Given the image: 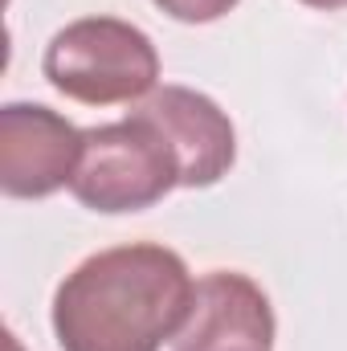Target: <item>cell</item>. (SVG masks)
I'll return each mask as SVG.
<instances>
[{"mask_svg":"<svg viewBox=\"0 0 347 351\" xmlns=\"http://www.w3.org/2000/svg\"><path fill=\"white\" fill-rule=\"evenodd\" d=\"M307 8H323V12H335V8H347V0H302Z\"/></svg>","mask_w":347,"mask_h":351,"instance_id":"cell-8","label":"cell"},{"mask_svg":"<svg viewBox=\"0 0 347 351\" xmlns=\"http://www.w3.org/2000/svg\"><path fill=\"white\" fill-rule=\"evenodd\" d=\"M274 306L258 282L237 269L196 278L188 323L172 339L176 351H274Z\"/></svg>","mask_w":347,"mask_h":351,"instance_id":"cell-5","label":"cell"},{"mask_svg":"<svg viewBox=\"0 0 347 351\" xmlns=\"http://www.w3.org/2000/svg\"><path fill=\"white\" fill-rule=\"evenodd\" d=\"M8 351H25V348H21V339H16V335H8Z\"/></svg>","mask_w":347,"mask_h":351,"instance_id":"cell-9","label":"cell"},{"mask_svg":"<svg viewBox=\"0 0 347 351\" xmlns=\"http://www.w3.org/2000/svg\"><path fill=\"white\" fill-rule=\"evenodd\" d=\"M82 160V131L41 106V102H4L0 106V188L12 200L53 196L74 180Z\"/></svg>","mask_w":347,"mask_h":351,"instance_id":"cell-4","label":"cell"},{"mask_svg":"<svg viewBox=\"0 0 347 351\" xmlns=\"http://www.w3.org/2000/svg\"><path fill=\"white\" fill-rule=\"evenodd\" d=\"M139 114H147L168 135L180 160V188H208L229 176L237 160V131L208 94L188 86H156L139 102Z\"/></svg>","mask_w":347,"mask_h":351,"instance_id":"cell-6","label":"cell"},{"mask_svg":"<svg viewBox=\"0 0 347 351\" xmlns=\"http://www.w3.org/2000/svg\"><path fill=\"white\" fill-rule=\"evenodd\" d=\"M192 294V269L176 250L115 245L66 274L53 294V335L62 351H160L188 323Z\"/></svg>","mask_w":347,"mask_h":351,"instance_id":"cell-1","label":"cell"},{"mask_svg":"<svg viewBox=\"0 0 347 351\" xmlns=\"http://www.w3.org/2000/svg\"><path fill=\"white\" fill-rule=\"evenodd\" d=\"M180 188V160L168 135L139 110L82 131V160L70 192L94 213H143Z\"/></svg>","mask_w":347,"mask_h":351,"instance_id":"cell-3","label":"cell"},{"mask_svg":"<svg viewBox=\"0 0 347 351\" xmlns=\"http://www.w3.org/2000/svg\"><path fill=\"white\" fill-rule=\"evenodd\" d=\"M156 8H164L172 21L184 25H208V21H221L225 12H233L241 0H152Z\"/></svg>","mask_w":347,"mask_h":351,"instance_id":"cell-7","label":"cell"},{"mask_svg":"<svg viewBox=\"0 0 347 351\" xmlns=\"http://www.w3.org/2000/svg\"><path fill=\"white\" fill-rule=\"evenodd\" d=\"M241 351H250V348H241Z\"/></svg>","mask_w":347,"mask_h":351,"instance_id":"cell-10","label":"cell"},{"mask_svg":"<svg viewBox=\"0 0 347 351\" xmlns=\"http://www.w3.org/2000/svg\"><path fill=\"white\" fill-rule=\"evenodd\" d=\"M41 70L49 86L86 106L139 102L160 82V53L152 37L119 16H82L53 33Z\"/></svg>","mask_w":347,"mask_h":351,"instance_id":"cell-2","label":"cell"}]
</instances>
